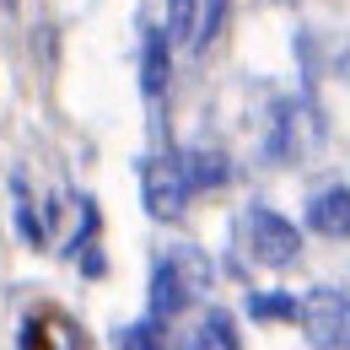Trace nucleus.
I'll return each instance as SVG.
<instances>
[{"mask_svg": "<svg viewBox=\"0 0 350 350\" xmlns=\"http://www.w3.org/2000/svg\"><path fill=\"white\" fill-rule=\"evenodd\" d=\"M345 345H350V340H345Z\"/></svg>", "mask_w": 350, "mask_h": 350, "instance_id": "2eb2a0df", "label": "nucleus"}, {"mask_svg": "<svg viewBox=\"0 0 350 350\" xmlns=\"http://www.w3.org/2000/svg\"><path fill=\"white\" fill-rule=\"evenodd\" d=\"M11 189H16V226H22V232H27V243H44V226H38V221H33V205H27V183H22V178H16V183H11Z\"/></svg>", "mask_w": 350, "mask_h": 350, "instance_id": "9b49d317", "label": "nucleus"}, {"mask_svg": "<svg viewBox=\"0 0 350 350\" xmlns=\"http://www.w3.org/2000/svg\"><path fill=\"white\" fill-rule=\"evenodd\" d=\"M340 76H345V81H350V49H345V54H340Z\"/></svg>", "mask_w": 350, "mask_h": 350, "instance_id": "ddd939ff", "label": "nucleus"}, {"mask_svg": "<svg viewBox=\"0 0 350 350\" xmlns=\"http://www.w3.org/2000/svg\"><path fill=\"white\" fill-rule=\"evenodd\" d=\"M178 167L189 178V189H216V183H226V157H221V151H205V146L189 151Z\"/></svg>", "mask_w": 350, "mask_h": 350, "instance_id": "0eeeda50", "label": "nucleus"}, {"mask_svg": "<svg viewBox=\"0 0 350 350\" xmlns=\"http://www.w3.org/2000/svg\"><path fill=\"white\" fill-rule=\"evenodd\" d=\"M221 22H226V0H200V38L194 44H211L221 33Z\"/></svg>", "mask_w": 350, "mask_h": 350, "instance_id": "9d476101", "label": "nucleus"}, {"mask_svg": "<svg viewBox=\"0 0 350 350\" xmlns=\"http://www.w3.org/2000/svg\"><path fill=\"white\" fill-rule=\"evenodd\" d=\"M173 350H243L237 345V323H232V312H205V323H194L189 334H178Z\"/></svg>", "mask_w": 350, "mask_h": 350, "instance_id": "39448f33", "label": "nucleus"}, {"mask_svg": "<svg viewBox=\"0 0 350 350\" xmlns=\"http://www.w3.org/2000/svg\"><path fill=\"white\" fill-rule=\"evenodd\" d=\"M167 38L173 44L200 38V0H167Z\"/></svg>", "mask_w": 350, "mask_h": 350, "instance_id": "6e6552de", "label": "nucleus"}, {"mask_svg": "<svg viewBox=\"0 0 350 350\" xmlns=\"http://www.w3.org/2000/svg\"><path fill=\"white\" fill-rule=\"evenodd\" d=\"M248 312L254 318H297V302L291 297H248Z\"/></svg>", "mask_w": 350, "mask_h": 350, "instance_id": "f8f14e48", "label": "nucleus"}, {"mask_svg": "<svg viewBox=\"0 0 350 350\" xmlns=\"http://www.w3.org/2000/svg\"><path fill=\"white\" fill-rule=\"evenodd\" d=\"M243 243H248L254 264H264V269H291L302 259V232L286 216H275L269 205H254L243 216Z\"/></svg>", "mask_w": 350, "mask_h": 350, "instance_id": "f257e3e1", "label": "nucleus"}, {"mask_svg": "<svg viewBox=\"0 0 350 350\" xmlns=\"http://www.w3.org/2000/svg\"><path fill=\"white\" fill-rule=\"evenodd\" d=\"M297 318H302L307 340L318 350H334L350 340V297L334 291V286H312L302 302H297Z\"/></svg>", "mask_w": 350, "mask_h": 350, "instance_id": "f03ea898", "label": "nucleus"}, {"mask_svg": "<svg viewBox=\"0 0 350 350\" xmlns=\"http://www.w3.org/2000/svg\"><path fill=\"white\" fill-rule=\"evenodd\" d=\"M307 226L318 237H350V189L334 183V189H318L307 200Z\"/></svg>", "mask_w": 350, "mask_h": 350, "instance_id": "20e7f679", "label": "nucleus"}, {"mask_svg": "<svg viewBox=\"0 0 350 350\" xmlns=\"http://www.w3.org/2000/svg\"><path fill=\"white\" fill-rule=\"evenodd\" d=\"M167 33L162 27H151L146 33V54H140V87H146V97H157V92L167 87Z\"/></svg>", "mask_w": 350, "mask_h": 350, "instance_id": "423d86ee", "label": "nucleus"}, {"mask_svg": "<svg viewBox=\"0 0 350 350\" xmlns=\"http://www.w3.org/2000/svg\"><path fill=\"white\" fill-rule=\"evenodd\" d=\"M0 11H16V0H0Z\"/></svg>", "mask_w": 350, "mask_h": 350, "instance_id": "4468645a", "label": "nucleus"}, {"mask_svg": "<svg viewBox=\"0 0 350 350\" xmlns=\"http://www.w3.org/2000/svg\"><path fill=\"white\" fill-rule=\"evenodd\" d=\"M140 200H146V216L151 221H178L183 205H189V178H183V167L167 162V157L146 162V173H140Z\"/></svg>", "mask_w": 350, "mask_h": 350, "instance_id": "7ed1b4c3", "label": "nucleus"}, {"mask_svg": "<svg viewBox=\"0 0 350 350\" xmlns=\"http://www.w3.org/2000/svg\"><path fill=\"white\" fill-rule=\"evenodd\" d=\"M119 350H162V340H157V318H146V323H130V329L119 334Z\"/></svg>", "mask_w": 350, "mask_h": 350, "instance_id": "1a4fd4ad", "label": "nucleus"}]
</instances>
